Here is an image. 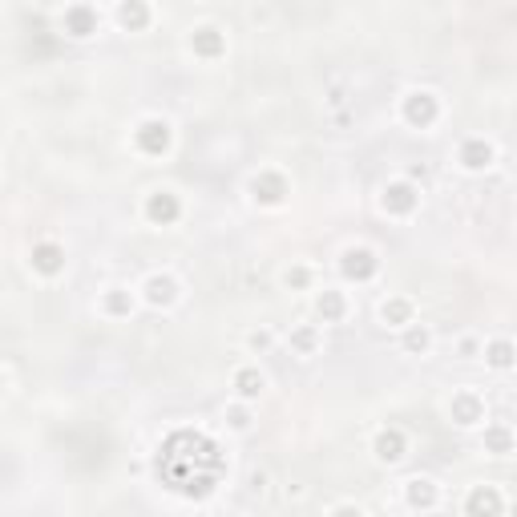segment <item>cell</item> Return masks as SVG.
Listing matches in <instances>:
<instances>
[{
  "instance_id": "12",
  "label": "cell",
  "mask_w": 517,
  "mask_h": 517,
  "mask_svg": "<svg viewBox=\"0 0 517 517\" xmlns=\"http://www.w3.org/2000/svg\"><path fill=\"white\" fill-rule=\"evenodd\" d=\"M372 452H376L380 465H396V461H404V452H408V437L401 429H380L376 441H372Z\"/></svg>"
},
{
  "instance_id": "22",
  "label": "cell",
  "mask_w": 517,
  "mask_h": 517,
  "mask_svg": "<svg viewBox=\"0 0 517 517\" xmlns=\"http://www.w3.org/2000/svg\"><path fill=\"white\" fill-rule=\"evenodd\" d=\"M380 320H384L388 328H408V323H413V299H401V295L384 299V303H380Z\"/></svg>"
},
{
  "instance_id": "27",
  "label": "cell",
  "mask_w": 517,
  "mask_h": 517,
  "mask_svg": "<svg viewBox=\"0 0 517 517\" xmlns=\"http://www.w3.org/2000/svg\"><path fill=\"white\" fill-rule=\"evenodd\" d=\"M283 283H287V287H307V283H312V271H307V267L283 271Z\"/></svg>"
},
{
  "instance_id": "15",
  "label": "cell",
  "mask_w": 517,
  "mask_h": 517,
  "mask_svg": "<svg viewBox=\"0 0 517 517\" xmlns=\"http://www.w3.org/2000/svg\"><path fill=\"white\" fill-rule=\"evenodd\" d=\"M114 16H117V25H122L125 33H146L150 29V5L146 0H122Z\"/></svg>"
},
{
  "instance_id": "8",
  "label": "cell",
  "mask_w": 517,
  "mask_h": 517,
  "mask_svg": "<svg viewBox=\"0 0 517 517\" xmlns=\"http://www.w3.org/2000/svg\"><path fill=\"white\" fill-rule=\"evenodd\" d=\"M142 299H146L154 312H162V307H174L178 303V279L166 275V271H158V275H150L146 283H142Z\"/></svg>"
},
{
  "instance_id": "5",
  "label": "cell",
  "mask_w": 517,
  "mask_h": 517,
  "mask_svg": "<svg viewBox=\"0 0 517 517\" xmlns=\"http://www.w3.org/2000/svg\"><path fill=\"white\" fill-rule=\"evenodd\" d=\"M380 206H384V214H393V219H408V214L421 206V190L413 183H388L384 194H380Z\"/></svg>"
},
{
  "instance_id": "26",
  "label": "cell",
  "mask_w": 517,
  "mask_h": 517,
  "mask_svg": "<svg viewBox=\"0 0 517 517\" xmlns=\"http://www.w3.org/2000/svg\"><path fill=\"white\" fill-rule=\"evenodd\" d=\"M226 424H231L234 432H247V429H251V413H247V401L226 408Z\"/></svg>"
},
{
  "instance_id": "11",
  "label": "cell",
  "mask_w": 517,
  "mask_h": 517,
  "mask_svg": "<svg viewBox=\"0 0 517 517\" xmlns=\"http://www.w3.org/2000/svg\"><path fill=\"white\" fill-rule=\"evenodd\" d=\"M146 219L154 226H174L178 219H183V203H178L170 190H154V194L146 198Z\"/></svg>"
},
{
  "instance_id": "2",
  "label": "cell",
  "mask_w": 517,
  "mask_h": 517,
  "mask_svg": "<svg viewBox=\"0 0 517 517\" xmlns=\"http://www.w3.org/2000/svg\"><path fill=\"white\" fill-rule=\"evenodd\" d=\"M170 142H174V130H170L166 117H146V122L134 130V146H138V154H146V158L170 154Z\"/></svg>"
},
{
  "instance_id": "25",
  "label": "cell",
  "mask_w": 517,
  "mask_h": 517,
  "mask_svg": "<svg viewBox=\"0 0 517 517\" xmlns=\"http://www.w3.org/2000/svg\"><path fill=\"white\" fill-rule=\"evenodd\" d=\"M292 348L299 352V356H312V352L320 348V332L315 328H295L292 332Z\"/></svg>"
},
{
  "instance_id": "3",
  "label": "cell",
  "mask_w": 517,
  "mask_h": 517,
  "mask_svg": "<svg viewBox=\"0 0 517 517\" xmlns=\"http://www.w3.org/2000/svg\"><path fill=\"white\" fill-rule=\"evenodd\" d=\"M401 114L413 130H432L437 117H441V102H437V94H429V89H413V94L404 97Z\"/></svg>"
},
{
  "instance_id": "10",
  "label": "cell",
  "mask_w": 517,
  "mask_h": 517,
  "mask_svg": "<svg viewBox=\"0 0 517 517\" xmlns=\"http://www.w3.org/2000/svg\"><path fill=\"white\" fill-rule=\"evenodd\" d=\"M251 198L259 206H279L287 198V178L275 174V170H263V174L251 178Z\"/></svg>"
},
{
  "instance_id": "7",
  "label": "cell",
  "mask_w": 517,
  "mask_h": 517,
  "mask_svg": "<svg viewBox=\"0 0 517 517\" xmlns=\"http://www.w3.org/2000/svg\"><path fill=\"white\" fill-rule=\"evenodd\" d=\"M449 416H452V424H461V429H473V424L485 421V401H481L477 393H469V388H461V393H452V401H449Z\"/></svg>"
},
{
  "instance_id": "14",
  "label": "cell",
  "mask_w": 517,
  "mask_h": 517,
  "mask_svg": "<svg viewBox=\"0 0 517 517\" xmlns=\"http://www.w3.org/2000/svg\"><path fill=\"white\" fill-rule=\"evenodd\" d=\"M493 158H497V150H493V142H485V138H469L465 146H461V154H457V162L465 170H489L493 166Z\"/></svg>"
},
{
  "instance_id": "24",
  "label": "cell",
  "mask_w": 517,
  "mask_h": 517,
  "mask_svg": "<svg viewBox=\"0 0 517 517\" xmlns=\"http://www.w3.org/2000/svg\"><path fill=\"white\" fill-rule=\"evenodd\" d=\"M401 348L408 352V356H424V352L432 348V332L424 328V323H416V320H413V323H408V328H404Z\"/></svg>"
},
{
  "instance_id": "1",
  "label": "cell",
  "mask_w": 517,
  "mask_h": 517,
  "mask_svg": "<svg viewBox=\"0 0 517 517\" xmlns=\"http://www.w3.org/2000/svg\"><path fill=\"white\" fill-rule=\"evenodd\" d=\"M154 469H158V477H162V485L166 489L203 502V497H211L214 489L223 485L226 457L206 432L178 429V432H170V437L162 441L158 457H154Z\"/></svg>"
},
{
  "instance_id": "17",
  "label": "cell",
  "mask_w": 517,
  "mask_h": 517,
  "mask_svg": "<svg viewBox=\"0 0 517 517\" xmlns=\"http://www.w3.org/2000/svg\"><path fill=\"white\" fill-rule=\"evenodd\" d=\"M481 356H485V364L493 372H510V368H517V343L513 340H489Z\"/></svg>"
},
{
  "instance_id": "6",
  "label": "cell",
  "mask_w": 517,
  "mask_h": 517,
  "mask_svg": "<svg viewBox=\"0 0 517 517\" xmlns=\"http://www.w3.org/2000/svg\"><path fill=\"white\" fill-rule=\"evenodd\" d=\"M65 33L74 41H89L97 29H102V16H97L94 5H65Z\"/></svg>"
},
{
  "instance_id": "21",
  "label": "cell",
  "mask_w": 517,
  "mask_h": 517,
  "mask_svg": "<svg viewBox=\"0 0 517 517\" xmlns=\"http://www.w3.org/2000/svg\"><path fill=\"white\" fill-rule=\"evenodd\" d=\"M481 444H485V452H493V457H505V452H513V429L510 424H485V437H481Z\"/></svg>"
},
{
  "instance_id": "30",
  "label": "cell",
  "mask_w": 517,
  "mask_h": 517,
  "mask_svg": "<svg viewBox=\"0 0 517 517\" xmlns=\"http://www.w3.org/2000/svg\"><path fill=\"white\" fill-rule=\"evenodd\" d=\"M41 5H61V0H41Z\"/></svg>"
},
{
  "instance_id": "4",
  "label": "cell",
  "mask_w": 517,
  "mask_h": 517,
  "mask_svg": "<svg viewBox=\"0 0 517 517\" xmlns=\"http://www.w3.org/2000/svg\"><path fill=\"white\" fill-rule=\"evenodd\" d=\"M376 271H380V259L372 247H348L340 255V275L348 283H368V279H376Z\"/></svg>"
},
{
  "instance_id": "9",
  "label": "cell",
  "mask_w": 517,
  "mask_h": 517,
  "mask_svg": "<svg viewBox=\"0 0 517 517\" xmlns=\"http://www.w3.org/2000/svg\"><path fill=\"white\" fill-rule=\"evenodd\" d=\"M29 263H33V271H37V275L57 279L61 271H65V247H61V243H53V239H45V243L33 247Z\"/></svg>"
},
{
  "instance_id": "19",
  "label": "cell",
  "mask_w": 517,
  "mask_h": 517,
  "mask_svg": "<svg viewBox=\"0 0 517 517\" xmlns=\"http://www.w3.org/2000/svg\"><path fill=\"white\" fill-rule=\"evenodd\" d=\"M102 312L110 315V320L134 315V292L130 287H110V292H102Z\"/></svg>"
},
{
  "instance_id": "13",
  "label": "cell",
  "mask_w": 517,
  "mask_h": 517,
  "mask_svg": "<svg viewBox=\"0 0 517 517\" xmlns=\"http://www.w3.org/2000/svg\"><path fill=\"white\" fill-rule=\"evenodd\" d=\"M190 53H194V57H203V61H219L223 53H226V37L214 29V25H203V29L190 33Z\"/></svg>"
},
{
  "instance_id": "20",
  "label": "cell",
  "mask_w": 517,
  "mask_h": 517,
  "mask_svg": "<svg viewBox=\"0 0 517 517\" xmlns=\"http://www.w3.org/2000/svg\"><path fill=\"white\" fill-rule=\"evenodd\" d=\"M315 315H320L323 323H340L343 315H348V299H343V292H320L315 295Z\"/></svg>"
},
{
  "instance_id": "29",
  "label": "cell",
  "mask_w": 517,
  "mask_h": 517,
  "mask_svg": "<svg viewBox=\"0 0 517 517\" xmlns=\"http://www.w3.org/2000/svg\"><path fill=\"white\" fill-rule=\"evenodd\" d=\"M457 352H461V360H473V356H477V352H481V343L473 340V335H465V340H461V343H457Z\"/></svg>"
},
{
  "instance_id": "18",
  "label": "cell",
  "mask_w": 517,
  "mask_h": 517,
  "mask_svg": "<svg viewBox=\"0 0 517 517\" xmlns=\"http://www.w3.org/2000/svg\"><path fill=\"white\" fill-rule=\"evenodd\" d=\"M408 497V510H437V485L429 477H413L404 489Z\"/></svg>"
},
{
  "instance_id": "16",
  "label": "cell",
  "mask_w": 517,
  "mask_h": 517,
  "mask_svg": "<svg viewBox=\"0 0 517 517\" xmlns=\"http://www.w3.org/2000/svg\"><path fill=\"white\" fill-rule=\"evenodd\" d=\"M231 384H234V396L251 404V401H259V396H263V388H267V376H263L259 368H239Z\"/></svg>"
},
{
  "instance_id": "28",
  "label": "cell",
  "mask_w": 517,
  "mask_h": 517,
  "mask_svg": "<svg viewBox=\"0 0 517 517\" xmlns=\"http://www.w3.org/2000/svg\"><path fill=\"white\" fill-rule=\"evenodd\" d=\"M271 340H275L271 332H251V335H247V348H251V352H267Z\"/></svg>"
},
{
  "instance_id": "23",
  "label": "cell",
  "mask_w": 517,
  "mask_h": 517,
  "mask_svg": "<svg viewBox=\"0 0 517 517\" xmlns=\"http://www.w3.org/2000/svg\"><path fill=\"white\" fill-rule=\"evenodd\" d=\"M502 510H505L502 493L489 489V485H477L473 493H469V502H465V513H502Z\"/></svg>"
}]
</instances>
